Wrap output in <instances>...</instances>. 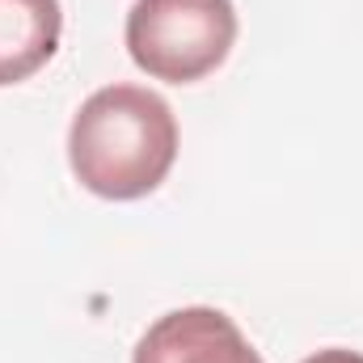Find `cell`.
Returning <instances> with one entry per match:
<instances>
[{"mask_svg": "<svg viewBox=\"0 0 363 363\" xmlns=\"http://www.w3.org/2000/svg\"><path fill=\"white\" fill-rule=\"evenodd\" d=\"M68 161L97 199H144L178 161V118L161 93L106 85L81 101L68 127Z\"/></svg>", "mask_w": 363, "mask_h": 363, "instance_id": "cell-1", "label": "cell"}, {"mask_svg": "<svg viewBox=\"0 0 363 363\" xmlns=\"http://www.w3.org/2000/svg\"><path fill=\"white\" fill-rule=\"evenodd\" d=\"M123 38L140 72L190 85L228 60L237 43V9L233 0H135Z\"/></svg>", "mask_w": 363, "mask_h": 363, "instance_id": "cell-2", "label": "cell"}, {"mask_svg": "<svg viewBox=\"0 0 363 363\" xmlns=\"http://www.w3.org/2000/svg\"><path fill=\"white\" fill-rule=\"evenodd\" d=\"M131 363H262L237 321L220 308H174L148 325Z\"/></svg>", "mask_w": 363, "mask_h": 363, "instance_id": "cell-3", "label": "cell"}, {"mask_svg": "<svg viewBox=\"0 0 363 363\" xmlns=\"http://www.w3.org/2000/svg\"><path fill=\"white\" fill-rule=\"evenodd\" d=\"M64 34L60 0H0V89L51 64Z\"/></svg>", "mask_w": 363, "mask_h": 363, "instance_id": "cell-4", "label": "cell"}, {"mask_svg": "<svg viewBox=\"0 0 363 363\" xmlns=\"http://www.w3.org/2000/svg\"><path fill=\"white\" fill-rule=\"evenodd\" d=\"M304 363H363V355H359V351H347V347H330V351L308 355Z\"/></svg>", "mask_w": 363, "mask_h": 363, "instance_id": "cell-5", "label": "cell"}]
</instances>
